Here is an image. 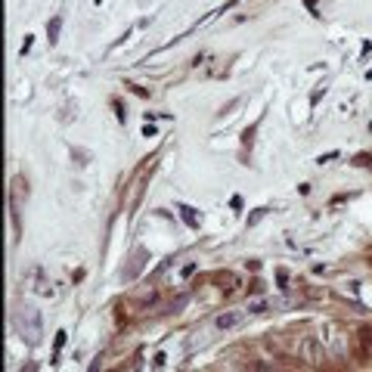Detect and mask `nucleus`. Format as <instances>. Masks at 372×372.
I'll return each instance as SVG.
<instances>
[{"label": "nucleus", "instance_id": "nucleus-1", "mask_svg": "<svg viewBox=\"0 0 372 372\" xmlns=\"http://www.w3.org/2000/svg\"><path fill=\"white\" fill-rule=\"evenodd\" d=\"M242 316H245V313H239V310H233V313H220L217 320H214V326H217L220 332H226V329H236V326L242 323Z\"/></svg>", "mask_w": 372, "mask_h": 372}, {"label": "nucleus", "instance_id": "nucleus-2", "mask_svg": "<svg viewBox=\"0 0 372 372\" xmlns=\"http://www.w3.org/2000/svg\"><path fill=\"white\" fill-rule=\"evenodd\" d=\"M59 25H62V19H53V22H50V28H47V31H50V41H56V34H59Z\"/></svg>", "mask_w": 372, "mask_h": 372}, {"label": "nucleus", "instance_id": "nucleus-3", "mask_svg": "<svg viewBox=\"0 0 372 372\" xmlns=\"http://www.w3.org/2000/svg\"><path fill=\"white\" fill-rule=\"evenodd\" d=\"M248 310H252V313H264L267 304H264V301H255V304H248Z\"/></svg>", "mask_w": 372, "mask_h": 372}, {"label": "nucleus", "instance_id": "nucleus-4", "mask_svg": "<svg viewBox=\"0 0 372 372\" xmlns=\"http://www.w3.org/2000/svg\"><path fill=\"white\" fill-rule=\"evenodd\" d=\"M276 372H286V369H276Z\"/></svg>", "mask_w": 372, "mask_h": 372}]
</instances>
